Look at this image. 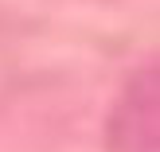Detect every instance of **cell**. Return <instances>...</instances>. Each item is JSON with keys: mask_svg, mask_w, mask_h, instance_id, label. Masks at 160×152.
Masks as SVG:
<instances>
[{"mask_svg": "<svg viewBox=\"0 0 160 152\" xmlns=\"http://www.w3.org/2000/svg\"><path fill=\"white\" fill-rule=\"evenodd\" d=\"M156 113H160V74H156V62H145L113 101V113L106 125L109 152H156V140H160Z\"/></svg>", "mask_w": 160, "mask_h": 152, "instance_id": "6da1fadb", "label": "cell"}]
</instances>
